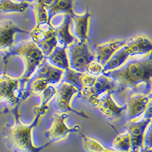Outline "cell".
I'll return each instance as SVG.
<instances>
[{
    "mask_svg": "<svg viewBox=\"0 0 152 152\" xmlns=\"http://www.w3.org/2000/svg\"><path fill=\"white\" fill-rule=\"evenodd\" d=\"M69 60L70 69L78 72H85L87 68L95 61V55L89 48L88 41L76 39L69 48Z\"/></svg>",
    "mask_w": 152,
    "mask_h": 152,
    "instance_id": "cell-6",
    "label": "cell"
},
{
    "mask_svg": "<svg viewBox=\"0 0 152 152\" xmlns=\"http://www.w3.org/2000/svg\"><path fill=\"white\" fill-rule=\"evenodd\" d=\"M22 85L19 78L7 74L0 75V103L7 104L10 109L20 105Z\"/></svg>",
    "mask_w": 152,
    "mask_h": 152,
    "instance_id": "cell-8",
    "label": "cell"
},
{
    "mask_svg": "<svg viewBox=\"0 0 152 152\" xmlns=\"http://www.w3.org/2000/svg\"><path fill=\"white\" fill-rule=\"evenodd\" d=\"M67 118V113H56L53 115L52 123L45 132L50 144L65 140L71 133H81L82 130L81 125L75 124L70 127L66 123Z\"/></svg>",
    "mask_w": 152,
    "mask_h": 152,
    "instance_id": "cell-9",
    "label": "cell"
},
{
    "mask_svg": "<svg viewBox=\"0 0 152 152\" xmlns=\"http://www.w3.org/2000/svg\"><path fill=\"white\" fill-rule=\"evenodd\" d=\"M43 4L46 7L49 18L51 22L52 18L58 15H71L74 11L75 0H34Z\"/></svg>",
    "mask_w": 152,
    "mask_h": 152,
    "instance_id": "cell-17",
    "label": "cell"
},
{
    "mask_svg": "<svg viewBox=\"0 0 152 152\" xmlns=\"http://www.w3.org/2000/svg\"><path fill=\"white\" fill-rule=\"evenodd\" d=\"M104 152H116L113 150V149H110V148H106L104 151Z\"/></svg>",
    "mask_w": 152,
    "mask_h": 152,
    "instance_id": "cell-29",
    "label": "cell"
},
{
    "mask_svg": "<svg viewBox=\"0 0 152 152\" xmlns=\"http://www.w3.org/2000/svg\"><path fill=\"white\" fill-rule=\"evenodd\" d=\"M129 152H138V151H132V150H130Z\"/></svg>",
    "mask_w": 152,
    "mask_h": 152,
    "instance_id": "cell-30",
    "label": "cell"
},
{
    "mask_svg": "<svg viewBox=\"0 0 152 152\" xmlns=\"http://www.w3.org/2000/svg\"><path fill=\"white\" fill-rule=\"evenodd\" d=\"M82 147L87 152H104L107 148L95 138L81 135Z\"/></svg>",
    "mask_w": 152,
    "mask_h": 152,
    "instance_id": "cell-24",
    "label": "cell"
},
{
    "mask_svg": "<svg viewBox=\"0 0 152 152\" xmlns=\"http://www.w3.org/2000/svg\"><path fill=\"white\" fill-rule=\"evenodd\" d=\"M151 104V92L142 93L135 92L132 94L126 101V112L127 120H133L143 117L148 106Z\"/></svg>",
    "mask_w": 152,
    "mask_h": 152,
    "instance_id": "cell-11",
    "label": "cell"
},
{
    "mask_svg": "<svg viewBox=\"0 0 152 152\" xmlns=\"http://www.w3.org/2000/svg\"><path fill=\"white\" fill-rule=\"evenodd\" d=\"M74 24V32L76 39L81 41H88L90 31V20L91 14L86 11L83 14H76L73 12L70 15Z\"/></svg>",
    "mask_w": 152,
    "mask_h": 152,
    "instance_id": "cell-19",
    "label": "cell"
},
{
    "mask_svg": "<svg viewBox=\"0 0 152 152\" xmlns=\"http://www.w3.org/2000/svg\"><path fill=\"white\" fill-rule=\"evenodd\" d=\"M94 107L110 121L119 119L126 112V106L118 104L113 97V93L106 94L102 96Z\"/></svg>",
    "mask_w": 152,
    "mask_h": 152,
    "instance_id": "cell-13",
    "label": "cell"
},
{
    "mask_svg": "<svg viewBox=\"0 0 152 152\" xmlns=\"http://www.w3.org/2000/svg\"><path fill=\"white\" fill-rule=\"evenodd\" d=\"M151 124V118L140 117L127 122L126 128L131 138V150L138 151L144 147L145 132Z\"/></svg>",
    "mask_w": 152,
    "mask_h": 152,
    "instance_id": "cell-12",
    "label": "cell"
},
{
    "mask_svg": "<svg viewBox=\"0 0 152 152\" xmlns=\"http://www.w3.org/2000/svg\"><path fill=\"white\" fill-rule=\"evenodd\" d=\"M138 152H152V148L151 147H142L138 150Z\"/></svg>",
    "mask_w": 152,
    "mask_h": 152,
    "instance_id": "cell-27",
    "label": "cell"
},
{
    "mask_svg": "<svg viewBox=\"0 0 152 152\" xmlns=\"http://www.w3.org/2000/svg\"><path fill=\"white\" fill-rule=\"evenodd\" d=\"M46 59L48 61L49 63L58 69H60L64 71L70 69L67 49L57 46Z\"/></svg>",
    "mask_w": 152,
    "mask_h": 152,
    "instance_id": "cell-20",
    "label": "cell"
},
{
    "mask_svg": "<svg viewBox=\"0 0 152 152\" xmlns=\"http://www.w3.org/2000/svg\"><path fill=\"white\" fill-rule=\"evenodd\" d=\"M126 40L116 39L99 43L95 47V61L104 66L109 62L119 50L125 44Z\"/></svg>",
    "mask_w": 152,
    "mask_h": 152,
    "instance_id": "cell-14",
    "label": "cell"
},
{
    "mask_svg": "<svg viewBox=\"0 0 152 152\" xmlns=\"http://www.w3.org/2000/svg\"><path fill=\"white\" fill-rule=\"evenodd\" d=\"M18 33H28L9 19L0 21V51H6L15 44Z\"/></svg>",
    "mask_w": 152,
    "mask_h": 152,
    "instance_id": "cell-15",
    "label": "cell"
},
{
    "mask_svg": "<svg viewBox=\"0 0 152 152\" xmlns=\"http://www.w3.org/2000/svg\"><path fill=\"white\" fill-rule=\"evenodd\" d=\"M103 74L113 78L118 84L116 93L126 89L136 91L145 85V89L151 92L152 60L151 55L142 59H133L119 69L104 72Z\"/></svg>",
    "mask_w": 152,
    "mask_h": 152,
    "instance_id": "cell-1",
    "label": "cell"
},
{
    "mask_svg": "<svg viewBox=\"0 0 152 152\" xmlns=\"http://www.w3.org/2000/svg\"><path fill=\"white\" fill-rule=\"evenodd\" d=\"M64 74V70L53 66L46 59L37 68L33 77L45 80L49 85H57L62 81Z\"/></svg>",
    "mask_w": 152,
    "mask_h": 152,
    "instance_id": "cell-16",
    "label": "cell"
},
{
    "mask_svg": "<svg viewBox=\"0 0 152 152\" xmlns=\"http://www.w3.org/2000/svg\"><path fill=\"white\" fill-rule=\"evenodd\" d=\"M31 40L41 50L47 58L57 47L55 29L52 23H42L35 24L30 31Z\"/></svg>",
    "mask_w": 152,
    "mask_h": 152,
    "instance_id": "cell-7",
    "label": "cell"
},
{
    "mask_svg": "<svg viewBox=\"0 0 152 152\" xmlns=\"http://www.w3.org/2000/svg\"><path fill=\"white\" fill-rule=\"evenodd\" d=\"M31 5L32 6L34 13L36 24H42V23H51L49 18L47 9L43 4L37 1H34L33 3H31Z\"/></svg>",
    "mask_w": 152,
    "mask_h": 152,
    "instance_id": "cell-25",
    "label": "cell"
},
{
    "mask_svg": "<svg viewBox=\"0 0 152 152\" xmlns=\"http://www.w3.org/2000/svg\"><path fill=\"white\" fill-rule=\"evenodd\" d=\"M56 105L57 109L61 112H72L76 115L82 118H88V115L85 112L81 110H76L72 107V101L76 95L78 94L79 90L75 85L66 81H62L56 86Z\"/></svg>",
    "mask_w": 152,
    "mask_h": 152,
    "instance_id": "cell-10",
    "label": "cell"
},
{
    "mask_svg": "<svg viewBox=\"0 0 152 152\" xmlns=\"http://www.w3.org/2000/svg\"><path fill=\"white\" fill-rule=\"evenodd\" d=\"M31 3L18 2L15 0H0V12L9 13H24L31 6Z\"/></svg>",
    "mask_w": 152,
    "mask_h": 152,
    "instance_id": "cell-22",
    "label": "cell"
},
{
    "mask_svg": "<svg viewBox=\"0 0 152 152\" xmlns=\"http://www.w3.org/2000/svg\"><path fill=\"white\" fill-rule=\"evenodd\" d=\"M19 106L9 110L14 116V123L5 125L2 129V134L5 145L14 152H40L50 145V142H48L41 147H37L34 144L32 138L33 129L37 126L43 116L39 113H34L32 123L24 124L20 119Z\"/></svg>",
    "mask_w": 152,
    "mask_h": 152,
    "instance_id": "cell-2",
    "label": "cell"
},
{
    "mask_svg": "<svg viewBox=\"0 0 152 152\" xmlns=\"http://www.w3.org/2000/svg\"><path fill=\"white\" fill-rule=\"evenodd\" d=\"M14 56H19L24 61V72L19 78L24 87L33 78L37 68L45 60L46 57L31 40L15 43L11 48L5 51L2 61L5 64H7L9 59Z\"/></svg>",
    "mask_w": 152,
    "mask_h": 152,
    "instance_id": "cell-3",
    "label": "cell"
},
{
    "mask_svg": "<svg viewBox=\"0 0 152 152\" xmlns=\"http://www.w3.org/2000/svg\"><path fill=\"white\" fill-rule=\"evenodd\" d=\"M152 42L151 38L145 34H138L126 40L124 45L113 56L104 67V72L123 66L134 57H145L151 55Z\"/></svg>",
    "mask_w": 152,
    "mask_h": 152,
    "instance_id": "cell-4",
    "label": "cell"
},
{
    "mask_svg": "<svg viewBox=\"0 0 152 152\" xmlns=\"http://www.w3.org/2000/svg\"><path fill=\"white\" fill-rule=\"evenodd\" d=\"M118 84L113 78L104 74L97 76L94 82L89 87H84L79 90L80 97L92 107H95L100 97L108 93L117 91Z\"/></svg>",
    "mask_w": 152,
    "mask_h": 152,
    "instance_id": "cell-5",
    "label": "cell"
},
{
    "mask_svg": "<svg viewBox=\"0 0 152 152\" xmlns=\"http://www.w3.org/2000/svg\"><path fill=\"white\" fill-rule=\"evenodd\" d=\"M18 2H29V3H33L34 2V0H15Z\"/></svg>",
    "mask_w": 152,
    "mask_h": 152,
    "instance_id": "cell-28",
    "label": "cell"
},
{
    "mask_svg": "<svg viewBox=\"0 0 152 152\" xmlns=\"http://www.w3.org/2000/svg\"><path fill=\"white\" fill-rule=\"evenodd\" d=\"M63 20L58 27H54L57 46L68 49L75 41L76 38L70 31L72 18L69 15H62Z\"/></svg>",
    "mask_w": 152,
    "mask_h": 152,
    "instance_id": "cell-18",
    "label": "cell"
},
{
    "mask_svg": "<svg viewBox=\"0 0 152 152\" xmlns=\"http://www.w3.org/2000/svg\"><path fill=\"white\" fill-rule=\"evenodd\" d=\"M113 149L116 152H129L131 150V138L127 131L116 135L112 144Z\"/></svg>",
    "mask_w": 152,
    "mask_h": 152,
    "instance_id": "cell-23",
    "label": "cell"
},
{
    "mask_svg": "<svg viewBox=\"0 0 152 152\" xmlns=\"http://www.w3.org/2000/svg\"><path fill=\"white\" fill-rule=\"evenodd\" d=\"M86 72L90 73L94 75H99L104 73V66H101L100 63H98L96 61H94L88 66Z\"/></svg>",
    "mask_w": 152,
    "mask_h": 152,
    "instance_id": "cell-26",
    "label": "cell"
},
{
    "mask_svg": "<svg viewBox=\"0 0 152 152\" xmlns=\"http://www.w3.org/2000/svg\"><path fill=\"white\" fill-rule=\"evenodd\" d=\"M56 89L53 85H48L45 90L40 94V103L38 106L34 108V113H39L42 116H44L49 110V104L53 98L56 96Z\"/></svg>",
    "mask_w": 152,
    "mask_h": 152,
    "instance_id": "cell-21",
    "label": "cell"
}]
</instances>
